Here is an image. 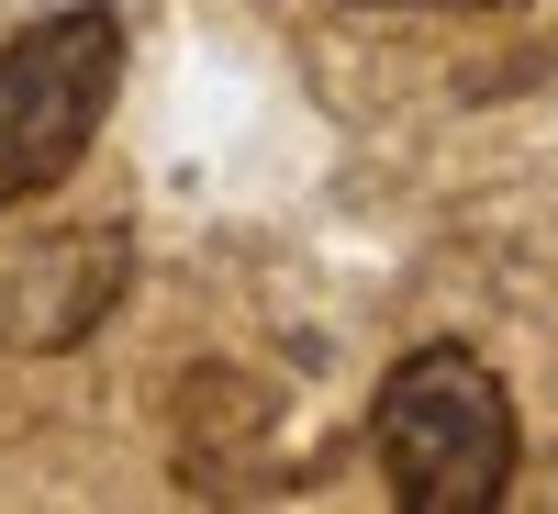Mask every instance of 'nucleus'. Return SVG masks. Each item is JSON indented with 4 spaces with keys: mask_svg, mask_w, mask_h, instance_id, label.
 Wrapping results in <instances>:
<instances>
[{
    "mask_svg": "<svg viewBox=\"0 0 558 514\" xmlns=\"http://www.w3.org/2000/svg\"><path fill=\"white\" fill-rule=\"evenodd\" d=\"M123 279H134V236H123V224L112 213L101 224H68V236L34 247V268L0 279V336L34 347V358H57V347H78L89 324L123 302Z\"/></svg>",
    "mask_w": 558,
    "mask_h": 514,
    "instance_id": "3",
    "label": "nucleus"
},
{
    "mask_svg": "<svg viewBox=\"0 0 558 514\" xmlns=\"http://www.w3.org/2000/svg\"><path fill=\"white\" fill-rule=\"evenodd\" d=\"M112 89H123V12L112 0L45 12L0 45V213L45 202L89 157V134L112 123Z\"/></svg>",
    "mask_w": 558,
    "mask_h": 514,
    "instance_id": "2",
    "label": "nucleus"
},
{
    "mask_svg": "<svg viewBox=\"0 0 558 514\" xmlns=\"http://www.w3.org/2000/svg\"><path fill=\"white\" fill-rule=\"evenodd\" d=\"M368 12H514V0H368Z\"/></svg>",
    "mask_w": 558,
    "mask_h": 514,
    "instance_id": "4",
    "label": "nucleus"
},
{
    "mask_svg": "<svg viewBox=\"0 0 558 514\" xmlns=\"http://www.w3.org/2000/svg\"><path fill=\"white\" fill-rule=\"evenodd\" d=\"M368 447H380V481L402 514H492L514 492L525 426L481 347H413L368 403Z\"/></svg>",
    "mask_w": 558,
    "mask_h": 514,
    "instance_id": "1",
    "label": "nucleus"
}]
</instances>
